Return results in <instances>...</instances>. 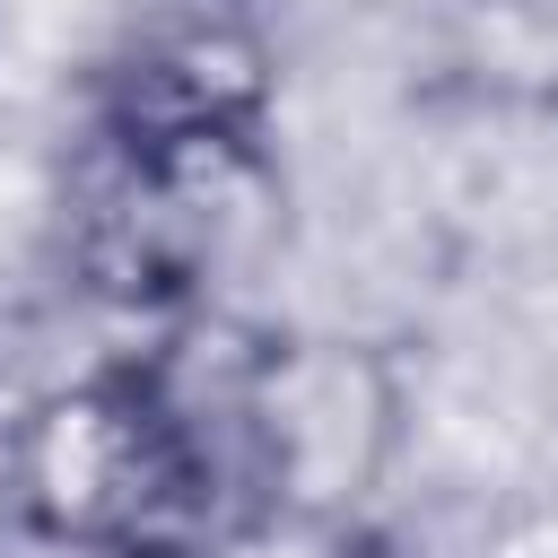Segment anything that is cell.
Segmentation results:
<instances>
[{"label": "cell", "mask_w": 558, "mask_h": 558, "mask_svg": "<svg viewBox=\"0 0 558 558\" xmlns=\"http://www.w3.org/2000/svg\"><path fill=\"white\" fill-rule=\"evenodd\" d=\"M392 445V384L340 340H270L244 357V453L253 488L279 514L357 506Z\"/></svg>", "instance_id": "cell-1"}, {"label": "cell", "mask_w": 558, "mask_h": 558, "mask_svg": "<svg viewBox=\"0 0 558 558\" xmlns=\"http://www.w3.org/2000/svg\"><path fill=\"white\" fill-rule=\"evenodd\" d=\"M270 52L244 0H148L113 52L105 140H227L262 131Z\"/></svg>", "instance_id": "cell-2"}]
</instances>
